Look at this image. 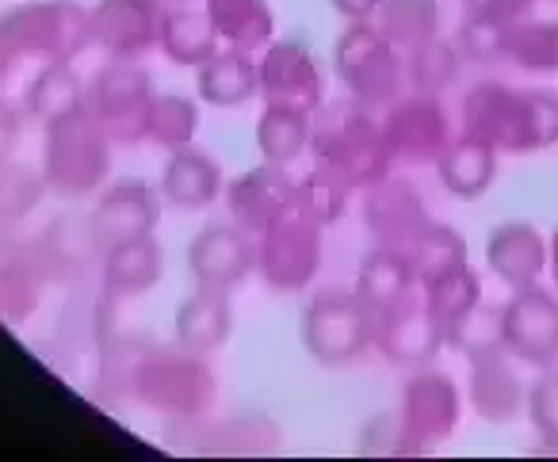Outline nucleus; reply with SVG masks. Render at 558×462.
Wrapping results in <instances>:
<instances>
[{
	"mask_svg": "<svg viewBox=\"0 0 558 462\" xmlns=\"http://www.w3.org/2000/svg\"><path fill=\"white\" fill-rule=\"evenodd\" d=\"M222 50V39H218L215 24H210L207 9L192 12L187 4H172L165 12V27H161V54L169 58L172 65H184V70H199L203 62Z\"/></svg>",
	"mask_w": 558,
	"mask_h": 462,
	"instance_id": "nucleus-28",
	"label": "nucleus"
},
{
	"mask_svg": "<svg viewBox=\"0 0 558 462\" xmlns=\"http://www.w3.org/2000/svg\"><path fill=\"white\" fill-rule=\"evenodd\" d=\"M486 268L509 291L535 287L547 271V238L532 222H501L486 238Z\"/></svg>",
	"mask_w": 558,
	"mask_h": 462,
	"instance_id": "nucleus-20",
	"label": "nucleus"
},
{
	"mask_svg": "<svg viewBox=\"0 0 558 462\" xmlns=\"http://www.w3.org/2000/svg\"><path fill=\"white\" fill-rule=\"evenodd\" d=\"M547 271H550V283H555V294H558V230L547 238Z\"/></svg>",
	"mask_w": 558,
	"mask_h": 462,
	"instance_id": "nucleus-46",
	"label": "nucleus"
},
{
	"mask_svg": "<svg viewBox=\"0 0 558 462\" xmlns=\"http://www.w3.org/2000/svg\"><path fill=\"white\" fill-rule=\"evenodd\" d=\"M187 271L195 287L210 291H238L248 276L256 271V241L238 222H215L203 226L187 245Z\"/></svg>",
	"mask_w": 558,
	"mask_h": 462,
	"instance_id": "nucleus-15",
	"label": "nucleus"
},
{
	"mask_svg": "<svg viewBox=\"0 0 558 462\" xmlns=\"http://www.w3.org/2000/svg\"><path fill=\"white\" fill-rule=\"evenodd\" d=\"M233 332V302L226 291L195 287L177 309V344L210 355L230 340Z\"/></svg>",
	"mask_w": 558,
	"mask_h": 462,
	"instance_id": "nucleus-23",
	"label": "nucleus"
},
{
	"mask_svg": "<svg viewBox=\"0 0 558 462\" xmlns=\"http://www.w3.org/2000/svg\"><path fill=\"white\" fill-rule=\"evenodd\" d=\"M497 157L501 154H497L494 146H486V142L471 138V134H456L451 146L436 157L440 187L463 203L482 199L497 180Z\"/></svg>",
	"mask_w": 558,
	"mask_h": 462,
	"instance_id": "nucleus-22",
	"label": "nucleus"
},
{
	"mask_svg": "<svg viewBox=\"0 0 558 462\" xmlns=\"http://www.w3.org/2000/svg\"><path fill=\"white\" fill-rule=\"evenodd\" d=\"M47 131V180L70 195L93 192L108 172V134L88 119L85 108L50 123Z\"/></svg>",
	"mask_w": 558,
	"mask_h": 462,
	"instance_id": "nucleus-10",
	"label": "nucleus"
},
{
	"mask_svg": "<svg viewBox=\"0 0 558 462\" xmlns=\"http://www.w3.org/2000/svg\"><path fill=\"white\" fill-rule=\"evenodd\" d=\"M459 123H463V134L494 146L497 154H532L527 88H512L505 81H478L466 88L463 104H459Z\"/></svg>",
	"mask_w": 558,
	"mask_h": 462,
	"instance_id": "nucleus-8",
	"label": "nucleus"
},
{
	"mask_svg": "<svg viewBox=\"0 0 558 462\" xmlns=\"http://www.w3.org/2000/svg\"><path fill=\"white\" fill-rule=\"evenodd\" d=\"M256 149L268 165L288 169L303 154H311V115L295 108H279V104H264L260 119H256Z\"/></svg>",
	"mask_w": 558,
	"mask_h": 462,
	"instance_id": "nucleus-31",
	"label": "nucleus"
},
{
	"mask_svg": "<svg viewBox=\"0 0 558 462\" xmlns=\"http://www.w3.org/2000/svg\"><path fill=\"white\" fill-rule=\"evenodd\" d=\"M421 294H425L428 314H433L436 329L444 332V344H448L451 329H459L482 306V276L471 260H463L456 268L440 271V276L425 279Z\"/></svg>",
	"mask_w": 558,
	"mask_h": 462,
	"instance_id": "nucleus-26",
	"label": "nucleus"
},
{
	"mask_svg": "<svg viewBox=\"0 0 558 462\" xmlns=\"http://www.w3.org/2000/svg\"><path fill=\"white\" fill-rule=\"evenodd\" d=\"M303 348L322 367H349L375 348V309L356 291H318L303 309Z\"/></svg>",
	"mask_w": 558,
	"mask_h": 462,
	"instance_id": "nucleus-3",
	"label": "nucleus"
},
{
	"mask_svg": "<svg viewBox=\"0 0 558 462\" xmlns=\"http://www.w3.org/2000/svg\"><path fill=\"white\" fill-rule=\"evenodd\" d=\"M165 12L169 9L161 0H104L93 12V39L116 58L131 62L161 47Z\"/></svg>",
	"mask_w": 558,
	"mask_h": 462,
	"instance_id": "nucleus-19",
	"label": "nucleus"
},
{
	"mask_svg": "<svg viewBox=\"0 0 558 462\" xmlns=\"http://www.w3.org/2000/svg\"><path fill=\"white\" fill-rule=\"evenodd\" d=\"M333 70L344 96L367 108H390L405 88V54L379 32L375 20H360L337 35Z\"/></svg>",
	"mask_w": 558,
	"mask_h": 462,
	"instance_id": "nucleus-2",
	"label": "nucleus"
},
{
	"mask_svg": "<svg viewBox=\"0 0 558 462\" xmlns=\"http://www.w3.org/2000/svg\"><path fill=\"white\" fill-rule=\"evenodd\" d=\"M417 271H413L410 256L402 248H387V245H372V253L360 260L356 268V283L352 291L367 302V306L379 314V309L395 306L398 299H405L410 291H417Z\"/></svg>",
	"mask_w": 558,
	"mask_h": 462,
	"instance_id": "nucleus-27",
	"label": "nucleus"
},
{
	"mask_svg": "<svg viewBox=\"0 0 558 462\" xmlns=\"http://www.w3.org/2000/svg\"><path fill=\"white\" fill-rule=\"evenodd\" d=\"M85 108V88L73 77L70 65L54 62L47 73L32 81L27 88V115L39 119V123H58V119H70Z\"/></svg>",
	"mask_w": 558,
	"mask_h": 462,
	"instance_id": "nucleus-33",
	"label": "nucleus"
},
{
	"mask_svg": "<svg viewBox=\"0 0 558 462\" xmlns=\"http://www.w3.org/2000/svg\"><path fill=\"white\" fill-rule=\"evenodd\" d=\"M157 226V195L142 180H123L100 195L93 215V241L108 253L134 238H149Z\"/></svg>",
	"mask_w": 558,
	"mask_h": 462,
	"instance_id": "nucleus-21",
	"label": "nucleus"
},
{
	"mask_svg": "<svg viewBox=\"0 0 558 462\" xmlns=\"http://www.w3.org/2000/svg\"><path fill=\"white\" fill-rule=\"evenodd\" d=\"M550 454H558V447H550Z\"/></svg>",
	"mask_w": 558,
	"mask_h": 462,
	"instance_id": "nucleus-48",
	"label": "nucleus"
},
{
	"mask_svg": "<svg viewBox=\"0 0 558 462\" xmlns=\"http://www.w3.org/2000/svg\"><path fill=\"white\" fill-rule=\"evenodd\" d=\"M0 35H4V42H16L32 54H47L62 62L65 54H73L93 39V16H77V9H65V4H27L0 24Z\"/></svg>",
	"mask_w": 558,
	"mask_h": 462,
	"instance_id": "nucleus-18",
	"label": "nucleus"
},
{
	"mask_svg": "<svg viewBox=\"0 0 558 462\" xmlns=\"http://www.w3.org/2000/svg\"><path fill=\"white\" fill-rule=\"evenodd\" d=\"M195 93L210 108H241L260 96V65L248 58V50L226 47L195 70Z\"/></svg>",
	"mask_w": 558,
	"mask_h": 462,
	"instance_id": "nucleus-25",
	"label": "nucleus"
},
{
	"mask_svg": "<svg viewBox=\"0 0 558 462\" xmlns=\"http://www.w3.org/2000/svg\"><path fill=\"white\" fill-rule=\"evenodd\" d=\"M466 401H471L474 416L489 424H512L527 409L520 363L501 344L466 352Z\"/></svg>",
	"mask_w": 558,
	"mask_h": 462,
	"instance_id": "nucleus-14",
	"label": "nucleus"
},
{
	"mask_svg": "<svg viewBox=\"0 0 558 462\" xmlns=\"http://www.w3.org/2000/svg\"><path fill=\"white\" fill-rule=\"evenodd\" d=\"M451 348H459V352H474V348H486V344H501V309H489L486 302H482L478 309H474L471 317H466L459 329H451L448 337Z\"/></svg>",
	"mask_w": 558,
	"mask_h": 462,
	"instance_id": "nucleus-43",
	"label": "nucleus"
},
{
	"mask_svg": "<svg viewBox=\"0 0 558 462\" xmlns=\"http://www.w3.org/2000/svg\"><path fill=\"white\" fill-rule=\"evenodd\" d=\"M505 62L527 73H558V20H517V24H509Z\"/></svg>",
	"mask_w": 558,
	"mask_h": 462,
	"instance_id": "nucleus-34",
	"label": "nucleus"
},
{
	"mask_svg": "<svg viewBox=\"0 0 558 462\" xmlns=\"http://www.w3.org/2000/svg\"><path fill=\"white\" fill-rule=\"evenodd\" d=\"M463 416V390L440 367H417L405 375L402 393H398V421L410 436V451L425 454L433 447L448 443Z\"/></svg>",
	"mask_w": 558,
	"mask_h": 462,
	"instance_id": "nucleus-5",
	"label": "nucleus"
},
{
	"mask_svg": "<svg viewBox=\"0 0 558 462\" xmlns=\"http://www.w3.org/2000/svg\"><path fill=\"white\" fill-rule=\"evenodd\" d=\"M215 443H207V451H222V454H264L276 451L283 431L276 428V421L264 413H245V416H230L226 424H218L210 431Z\"/></svg>",
	"mask_w": 558,
	"mask_h": 462,
	"instance_id": "nucleus-38",
	"label": "nucleus"
},
{
	"mask_svg": "<svg viewBox=\"0 0 558 462\" xmlns=\"http://www.w3.org/2000/svg\"><path fill=\"white\" fill-rule=\"evenodd\" d=\"M314 218H306L303 210H291L288 218H279L271 230H264L256 238V276L271 287V291H306L318 279L322 256H326V241Z\"/></svg>",
	"mask_w": 558,
	"mask_h": 462,
	"instance_id": "nucleus-6",
	"label": "nucleus"
},
{
	"mask_svg": "<svg viewBox=\"0 0 558 462\" xmlns=\"http://www.w3.org/2000/svg\"><path fill=\"white\" fill-rule=\"evenodd\" d=\"M169 4H192V0H169Z\"/></svg>",
	"mask_w": 558,
	"mask_h": 462,
	"instance_id": "nucleus-47",
	"label": "nucleus"
},
{
	"mask_svg": "<svg viewBox=\"0 0 558 462\" xmlns=\"http://www.w3.org/2000/svg\"><path fill=\"white\" fill-rule=\"evenodd\" d=\"M444 348V332L436 329L433 314L425 306V294L410 291L395 306L375 314V352L398 370H417L436 360Z\"/></svg>",
	"mask_w": 558,
	"mask_h": 462,
	"instance_id": "nucleus-12",
	"label": "nucleus"
},
{
	"mask_svg": "<svg viewBox=\"0 0 558 462\" xmlns=\"http://www.w3.org/2000/svg\"><path fill=\"white\" fill-rule=\"evenodd\" d=\"M311 154L314 165L337 172L352 192H367L372 184L390 177V154L383 142V126L375 119V108L344 100L322 104L311 115Z\"/></svg>",
	"mask_w": 558,
	"mask_h": 462,
	"instance_id": "nucleus-1",
	"label": "nucleus"
},
{
	"mask_svg": "<svg viewBox=\"0 0 558 462\" xmlns=\"http://www.w3.org/2000/svg\"><path fill=\"white\" fill-rule=\"evenodd\" d=\"M195 131H199V104L177 93L157 96L154 115H149V138L157 146H165L169 154L172 149H184L195 142Z\"/></svg>",
	"mask_w": 558,
	"mask_h": 462,
	"instance_id": "nucleus-39",
	"label": "nucleus"
},
{
	"mask_svg": "<svg viewBox=\"0 0 558 462\" xmlns=\"http://www.w3.org/2000/svg\"><path fill=\"white\" fill-rule=\"evenodd\" d=\"M329 4H333V12H341L349 24H360V20H375V16H379L387 0H329Z\"/></svg>",
	"mask_w": 558,
	"mask_h": 462,
	"instance_id": "nucleus-45",
	"label": "nucleus"
},
{
	"mask_svg": "<svg viewBox=\"0 0 558 462\" xmlns=\"http://www.w3.org/2000/svg\"><path fill=\"white\" fill-rule=\"evenodd\" d=\"M505 39H509V24H501V20H494V16H478V12H466L456 32L459 54L471 65L505 62Z\"/></svg>",
	"mask_w": 558,
	"mask_h": 462,
	"instance_id": "nucleus-40",
	"label": "nucleus"
},
{
	"mask_svg": "<svg viewBox=\"0 0 558 462\" xmlns=\"http://www.w3.org/2000/svg\"><path fill=\"white\" fill-rule=\"evenodd\" d=\"M360 451L364 454H413L410 451V436H405L402 421L395 413H375L372 421L360 431Z\"/></svg>",
	"mask_w": 558,
	"mask_h": 462,
	"instance_id": "nucleus-42",
	"label": "nucleus"
},
{
	"mask_svg": "<svg viewBox=\"0 0 558 462\" xmlns=\"http://www.w3.org/2000/svg\"><path fill=\"white\" fill-rule=\"evenodd\" d=\"M405 256H410L413 271H417V283H425V279L440 276V271H448L466 260V241L456 226L436 222L433 218V222L413 238V245L405 248Z\"/></svg>",
	"mask_w": 558,
	"mask_h": 462,
	"instance_id": "nucleus-36",
	"label": "nucleus"
},
{
	"mask_svg": "<svg viewBox=\"0 0 558 462\" xmlns=\"http://www.w3.org/2000/svg\"><path fill=\"white\" fill-rule=\"evenodd\" d=\"M466 12H478V16H494L501 24H517L527 20V12H535L539 0H463Z\"/></svg>",
	"mask_w": 558,
	"mask_h": 462,
	"instance_id": "nucleus-44",
	"label": "nucleus"
},
{
	"mask_svg": "<svg viewBox=\"0 0 558 462\" xmlns=\"http://www.w3.org/2000/svg\"><path fill=\"white\" fill-rule=\"evenodd\" d=\"M463 73V54L456 39H433L421 50L405 54V81L421 96H444Z\"/></svg>",
	"mask_w": 558,
	"mask_h": 462,
	"instance_id": "nucleus-35",
	"label": "nucleus"
},
{
	"mask_svg": "<svg viewBox=\"0 0 558 462\" xmlns=\"http://www.w3.org/2000/svg\"><path fill=\"white\" fill-rule=\"evenodd\" d=\"M260 100L279 104V108L314 111L326 104V73H322L318 58L303 47L299 39L268 42L260 62Z\"/></svg>",
	"mask_w": 558,
	"mask_h": 462,
	"instance_id": "nucleus-13",
	"label": "nucleus"
},
{
	"mask_svg": "<svg viewBox=\"0 0 558 462\" xmlns=\"http://www.w3.org/2000/svg\"><path fill=\"white\" fill-rule=\"evenodd\" d=\"M218 195H222V169L215 165V157L195 146L172 149L161 172V199L180 210H203L218 203Z\"/></svg>",
	"mask_w": 558,
	"mask_h": 462,
	"instance_id": "nucleus-24",
	"label": "nucleus"
},
{
	"mask_svg": "<svg viewBox=\"0 0 558 462\" xmlns=\"http://www.w3.org/2000/svg\"><path fill=\"white\" fill-rule=\"evenodd\" d=\"M527 421L543 447H558V363L539 367V378L527 386Z\"/></svg>",
	"mask_w": 558,
	"mask_h": 462,
	"instance_id": "nucleus-41",
	"label": "nucleus"
},
{
	"mask_svg": "<svg viewBox=\"0 0 558 462\" xmlns=\"http://www.w3.org/2000/svg\"><path fill=\"white\" fill-rule=\"evenodd\" d=\"M383 142L395 165H436V157L451 146L456 126H451L448 108L440 104V96H398L379 119Z\"/></svg>",
	"mask_w": 558,
	"mask_h": 462,
	"instance_id": "nucleus-9",
	"label": "nucleus"
},
{
	"mask_svg": "<svg viewBox=\"0 0 558 462\" xmlns=\"http://www.w3.org/2000/svg\"><path fill=\"white\" fill-rule=\"evenodd\" d=\"M207 16L218 39L233 50H264L276 35L268 0H207Z\"/></svg>",
	"mask_w": 558,
	"mask_h": 462,
	"instance_id": "nucleus-30",
	"label": "nucleus"
},
{
	"mask_svg": "<svg viewBox=\"0 0 558 462\" xmlns=\"http://www.w3.org/2000/svg\"><path fill=\"white\" fill-rule=\"evenodd\" d=\"M375 24L402 54H413L425 42L440 39L444 9L440 0H387L383 12L375 16Z\"/></svg>",
	"mask_w": 558,
	"mask_h": 462,
	"instance_id": "nucleus-32",
	"label": "nucleus"
},
{
	"mask_svg": "<svg viewBox=\"0 0 558 462\" xmlns=\"http://www.w3.org/2000/svg\"><path fill=\"white\" fill-rule=\"evenodd\" d=\"M501 348L524 367L558 363V294L547 287H520L501 306Z\"/></svg>",
	"mask_w": 558,
	"mask_h": 462,
	"instance_id": "nucleus-11",
	"label": "nucleus"
},
{
	"mask_svg": "<svg viewBox=\"0 0 558 462\" xmlns=\"http://www.w3.org/2000/svg\"><path fill=\"white\" fill-rule=\"evenodd\" d=\"M154 85L138 65L123 62L100 73L85 93V111L108 138L138 142L149 134V115H154Z\"/></svg>",
	"mask_w": 558,
	"mask_h": 462,
	"instance_id": "nucleus-7",
	"label": "nucleus"
},
{
	"mask_svg": "<svg viewBox=\"0 0 558 462\" xmlns=\"http://www.w3.org/2000/svg\"><path fill=\"white\" fill-rule=\"evenodd\" d=\"M433 222L425 207V195L405 177H387L367 187L364 195V226L372 233V245L387 248H410L425 226Z\"/></svg>",
	"mask_w": 558,
	"mask_h": 462,
	"instance_id": "nucleus-17",
	"label": "nucleus"
},
{
	"mask_svg": "<svg viewBox=\"0 0 558 462\" xmlns=\"http://www.w3.org/2000/svg\"><path fill=\"white\" fill-rule=\"evenodd\" d=\"M349 195H352V184H344L337 172L314 165V172H306V177L299 180L295 207L303 210L306 218H314L318 226H333V222H341L344 210H349Z\"/></svg>",
	"mask_w": 558,
	"mask_h": 462,
	"instance_id": "nucleus-37",
	"label": "nucleus"
},
{
	"mask_svg": "<svg viewBox=\"0 0 558 462\" xmlns=\"http://www.w3.org/2000/svg\"><path fill=\"white\" fill-rule=\"evenodd\" d=\"M161 245L149 233V238H134L108 248V256H104V283H108V294H116V299H134V294H146L161 279Z\"/></svg>",
	"mask_w": 558,
	"mask_h": 462,
	"instance_id": "nucleus-29",
	"label": "nucleus"
},
{
	"mask_svg": "<svg viewBox=\"0 0 558 462\" xmlns=\"http://www.w3.org/2000/svg\"><path fill=\"white\" fill-rule=\"evenodd\" d=\"M134 390L146 405L172 416H199L215 401V375L199 352L184 344L157 348L134 367Z\"/></svg>",
	"mask_w": 558,
	"mask_h": 462,
	"instance_id": "nucleus-4",
	"label": "nucleus"
},
{
	"mask_svg": "<svg viewBox=\"0 0 558 462\" xmlns=\"http://www.w3.org/2000/svg\"><path fill=\"white\" fill-rule=\"evenodd\" d=\"M299 180L288 169L264 161L260 169H248L226 187V207H230V222H238L245 233L260 238L264 230L288 218L295 210Z\"/></svg>",
	"mask_w": 558,
	"mask_h": 462,
	"instance_id": "nucleus-16",
	"label": "nucleus"
}]
</instances>
